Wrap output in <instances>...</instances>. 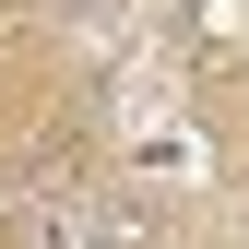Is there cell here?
Returning a JSON list of instances; mask_svg holds the SVG:
<instances>
[]
</instances>
